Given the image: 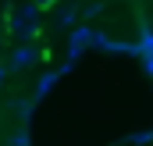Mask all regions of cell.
<instances>
[{"instance_id":"6da1fadb","label":"cell","mask_w":153,"mask_h":146,"mask_svg":"<svg viewBox=\"0 0 153 146\" xmlns=\"http://www.w3.org/2000/svg\"><path fill=\"white\" fill-rule=\"evenodd\" d=\"M36 18H39V7H36V4L11 7V11H7V32L18 36V39H32V36H36Z\"/></svg>"},{"instance_id":"7a4b0ae2","label":"cell","mask_w":153,"mask_h":146,"mask_svg":"<svg viewBox=\"0 0 153 146\" xmlns=\"http://www.w3.org/2000/svg\"><path fill=\"white\" fill-rule=\"evenodd\" d=\"M39 57V50L36 46H18L14 54H11V61H7V68H14V72H22V68H29L32 61Z\"/></svg>"},{"instance_id":"3957f363","label":"cell","mask_w":153,"mask_h":146,"mask_svg":"<svg viewBox=\"0 0 153 146\" xmlns=\"http://www.w3.org/2000/svg\"><path fill=\"white\" fill-rule=\"evenodd\" d=\"M4 75H7V68H4V64H0V86H4Z\"/></svg>"},{"instance_id":"277c9868","label":"cell","mask_w":153,"mask_h":146,"mask_svg":"<svg viewBox=\"0 0 153 146\" xmlns=\"http://www.w3.org/2000/svg\"><path fill=\"white\" fill-rule=\"evenodd\" d=\"M32 4H36V7H43V4H50V0H32Z\"/></svg>"},{"instance_id":"5b68a950","label":"cell","mask_w":153,"mask_h":146,"mask_svg":"<svg viewBox=\"0 0 153 146\" xmlns=\"http://www.w3.org/2000/svg\"><path fill=\"white\" fill-rule=\"evenodd\" d=\"M0 32H4V22H0Z\"/></svg>"}]
</instances>
